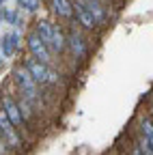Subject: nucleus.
Listing matches in <instances>:
<instances>
[{
	"instance_id": "nucleus-1",
	"label": "nucleus",
	"mask_w": 153,
	"mask_h": 155,
	"mask_svg": "<svg viewBox=\"0 0 153 155\" xmlns=\"http://www.w3.org/2000/svg\"><path fill=\"white\" fill-rule=\"evenodd\" d=\"M13 78L20 84V88L24 91V97L32 104H39V84L32 80V75L26 71V67H17L13 69Z\"/></svg>"
},
{
	"instance_id": "nucleus-2",
	"label": "nucleus",
	"mask_w": 153,
	"mask_h": 155,
	"mask_svg": "<svg viewBox=\"0 0 153 155\" xmlns=\"http://www.w3.org/2000/svg\"><path fill=\"white\" fill-rule=\"evenodd\" d=\"M26 41H28V50H30L32 58H37V61L43 63V65H50L52 63V52H50V48L45 45V41L37 32H28Z\"/></svg>"
},
{
	"instance_id": "nucleus-3",
	"label": "nucleus",
	"mask_w": 153,
	"mask_h": 155,
	"mask_svg": "<svg viewBox=\"0 0 153 155\" xmlns=\"http://www.w3.org/2000/svg\"><path fill=\"white\" fill-rule=\"evenodd\" d=\"M24 67H26V71L32 75V80H35L37 84H48V82H50V75H52L50 67L43 65V63H39L37 58H28V61L24 63Z\"/></svg>"
},
{
	"instance_id": "nucleus-4",
	"label": "nucleus",
	"mask_w": 153,
	"mask_h": 155,
	"mask_svg": "<svg viewBox=\"0 0 153 155\" xmlns=\"http://www.w3.org/2000/svg\"><path fill=\"white\" fill-rule=\"evenodd\" d=\"M2 110H5V114L9 116V121L15 125V129L24 125V116H22L20 104H17L15 99H11V97H5V101H2Z\"/></svg>"
},
{
	"instance_id": "nucleus-5",
	"label": "nucleus",
	"mask_w": 153,
	"mask_h": 155,
	"mask_svg": "<svg viewBox=\"0 0 153 155\" xmlns=\"http://www.w3.org/2000/svg\"><path fill=\"white\" fill-rule=\"evenodd\" d=\"M73 13H75V19H78V24H82L84 28H95L97 26V19L93 17V13L86 9L84 2H73Z\"/></svg>"
},
{
	"instance_id": "nucleus-6",
	"label": "nucleus",
	"mask_w": 153,
	"mask_h": 155,
	"mask_svg": "<svg viewBox=\"0 0 153 155\" xmlns=\"http://www.w3.org/2000/svg\"><path fill=\"white\" fill-rule=\"evenodd\" d=\"M67 45L71 48V52H73L75 58H84V54H86V43H84V39H82V35H80L78 30H71V32L67 35Z\"/></svg>"
},
{
	"instance_id": "nucleus-7",
	"label": "nucleus",
	"mask_w": 153,
	"mask_h": 155,
	"mask_svg": "<svg viewBox=\"0 0 153 155\" xmlns=\"http://www.w3.org/2000/svg\"><path fill=\"white\" fill-rule=\"evenodd\" d=\"M17 48H20V32H11L0 39V52H2L5 58H9Z\"/></svg>"
},
{
	"instance_id": "nucleus-8",
	"label": "nucleus",
	"mask_w": 153,
	"mask_h": 155,
	"mask_svg": "<svg viewBox=\"0 0 153 155\" xmlns=\"http://www.w3.org/2000/svg\"><path fill=\"white\" fill-rule=\"evenodd\" d=\"M50 7L58 17H65V19L73 17V2L71 0H50Z\"/></svg>"
},
{
	"instance_id": "nucleus-9",
	"label": "nucleus",
	"mask_w": 153,
	"mask_h": 155,
	"mask_svg": "<svg viewBox=\"0 0 153 155\" xmlns=\"http://www.w3.org/2000/svg\"><path fill=\"white\" fill-rule=\"evenodd\" d=\"M65 48H67V37H65V32L61 30V26H56V24H54V35H52L50 52H56V54H61Z\"/></svg>"
},
{
	"instance_id": "nucleus-10",
	"label": "nucleus",
	"mask_w": 153,
	"mask_h": 155,
	"mask_svg": "<svg viewBox=\"0 0 153 155\" xmlns=\"http://www.w3.org/2000/svg\"><path fill=\"white\" fill-rule=\"evenodd\" d=\"M84 5L93 13V17L97 19V24H101L104 19H106V9H104V5L99 2V0H84Z\"/></svg>"
},
{
	"instance_id": "nucleus-11",
	"label": "nucleus",
	"mask_w": 153,
	"mask_h": 155,
	"mask_svg": "<svg viewBox=\"0 0 153 155\" xmlns=\"http://www.w3.org/2000/svg\"><path fill=\"white\" fill-rule=\"evenodd\" d=\"M140 134H142V138L149 142V147L153 149V121L149 119V116H142L140 119Z\"/></svg>"
},
{
	"instance_id": "nucleus-12",
	"label": "nucleus",
	"mask_w": 153,
	"mask_h": 155,
	"mask_svg": "<svg viewBox=\"0 0 153 155\" xmlns=\"http://www.w3.org/2000/svg\"><path fill=\"white\" fill-rule=\"evenodd\" d=\"M17 5H20V9L22 11H37L41 7V0H17Z\"/></svg>"
},
{
	"instance_id": "nucleus-13",
	"label": "nucleus",
	"mask_w": 153,
	"mask_h": 155,
	"mask_svg": "<svg viewBox=\"0 0 153 155\" xmlns=\"http://www.w3.org/2000/svg\"><path fill=\"white\" fill-rule=\"evenodd\" d=\"M131 155H145V153L140 151V147H138L136 142H134V147H131Z\"/></svg>"
},
{
	"instance_id": "nucleus-14",
	"label": "nucleus",
	"mask_w": 153,
	"mask_h": 155,
	"mask_svg": "<svg viewBox=\"0 0 153 155\" xmlns=\"http://www.w3.org/2000/svg\"><path fill=\"white\" fill-rule=\"evenodd\" d=\"M7 151H9V147H7L2 140H0V155H7Z\"/></svg>"
},
{
	"instance_id": "nucleus-15",
	"label": "nucleus",
	"mask_w": 153,
	"mask_h": 155,
	"mask_svg": "<svg viewBox=\"0 0 153 155\" xmlns=\"http://www.w3.org/2000/svg\"><path fill=\"white\" fill-rule=\"evenodd\" d=\"M151 114H153V99H151Z\"/></svg>"
},
{
	"instance_id": "nucleus-16",
	"label": "nucleus",
	"mask_w": 153,
	"mask_h": 155,
	"mask_svg": "<svg viewBox=\"0 0 153 155\" xmlns=\"http://www.w3.org/2000/svg\"><path fill=\"white\" fill-rule=\"evenodd\" d=\"M5 2H7V0H0V7H2V5H5Z\"/></svg>"
},
{
	"instance_id": "nucleus-17",
	"label": "nucleus",
	"mask_w": 153,
	"mask_h": 155,
	"mask_svg": "<svg viewBox=\"0 0 153 155\" xmlns=\"http://www.w3.org/2000/svg\"><path fill=\"white\" fill-rule=\"evenodd\" d=\"M0 140H5V138H2V129H0Z\"/></svg>"
},
{
	"instance_id": "nucleus-18",
	"label": "nucleus",
	"mask_w": 153,
	"mask_h": 155,
	"mask_svg": "<svg viewBox=\"0 0 153 155\" xmlns=\"http://www.w3.org/2000/svg\"><path fill=\"white\" fill-rule=\"evenodd\" d=\"M0 22H2V11H0Z\"/></svg>"
},
{
	"instance_id": "nucleus-19",
	"label": "nucleus",
	"mask_w": 153,
	"mask_h": 155,
	"mask_svg": "<svg viewBox=\"0 0 153 155\" xmlns=\"http://www.w3.org/2000/svg\"><path fill=\"white\" fill-rule=\"evenodd\" d=\"M73 2H84V0H73Z\"/></svg>"
}]
</instances>
